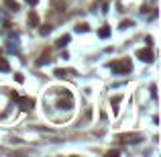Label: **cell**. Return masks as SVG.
<instances>
[{"label": "cell", "instance_id": "cell-14", "mask_svg": "<svg viewBox=\"0 0 161 157\" xmlns=\"http://www.w3.org/2000/svg\"><path fill=\"white\" fill-rule=\"evenodd\" d=\"M151 96H153V98H157V88H155V86H151Z\"/></svg>", "mask_w": 161, "mask_h": 157}, {"label": "cell", "instance_id": "cell-2", "mask_svg": "<svg viewBox=\"0 0 161 157\" xmlns=\"http://www.w3.org/2000/svg\"><path fill=\"white\" fill-rule=\"evenodd\" d=\"M16 100H19V104H20V110H25V112H29V110H33V106H35V100L31 98V96H19Z\"/></svg>", "mask_w": 161, "mask_h": 157}, {"label": "cell", "instance_id": "cell-8", "mask_svg": "<svg viewBox=\"0 0 161 157\" xmlns=\"http://www.w3.org/2000/svg\"><path fill=\"white\" fill-rule=\"evenodd\" d=\"M29 25H33V27H37V25H39V16H37L35 12L29 14Z\"/></svg>", "mask_w": 161, "mask_h": 157}, {"label": "cell", "instance_id": "cell-13", "mask_svg": "<svg viewBox=\"0 0 161 157\" xmlns=\"http://www.w3.org/2000/svg\"><path fill=\"white\" fill-rule=\"evenodd\" d=\"M49 31H51V27H43V29H41V35H47Z\"/></svg>", "mask_w": 161, "mask_h": 157}, {"label": "cell", "instance_id": "cell-10", "mask_svg": "<svg viewBox=\"0 0 161 157\" xmlns=\"http://www.w3.org/2000/svg\"><path fill=\"white\" fill-rule=\"evenodd\" d=\"M53 75H55V78H65L67 72H65V69H59V68H57V69L53 72Z\"/></svg>", "mask_w": 161, "mask_h": 157}, {"label": "cell", "instance_id": "cell-1", "mask_svg": "<svg viewBox=\"0 0 161 157\" xmlns=\"http://www.w3.org/2000/svg\"><path fill=\"white\" fill-rule=\"evenodd\" d=\"M108 68L112 69L114 74H128V72H131V61H128V59H122V61H112V63H108Z\"/></svg>", "mask_w": 161, "mask_h": 157}, {"label": "cell", "instance_id": "cell-9", "mask_svg": "<svg viewBox=\"0 0 161 157\" xmlns=\"http://www.w3.org/2000/svg\"><path fill=\"white\" fill-rule=\"evenodd\" d=\"M10 69V65H8L6 59H0V72H8Z\"/></svg>", "mask_w": 161, "mask_h": 157}, {"label": "cell", "instance_id": "cell-4", "mask_svg": "<svg viewBox=\"0 0 161 157\" xmlns=\"http://www.w3.org/2000/svg\"><path fill=\"white\" fill-rule=\"evenodd\" d=\"M121 100H122V96L118 94V96H114L112 100H110V104H112V110H114V114L118 112V106H121Z\"/></svg>", "mask_w": 161, "mask_h": 157}, {"label": "cell", "instance_id": "cell-16", "mask_svg": "<svg viewBox=\"0 0 161 157\" xmlns=\"http://www.w3.org/2000/svg\"><path fill=\"white\" fill-rule=\"evenodd\" d=\"M25 2H27V4H37L39 0H25Z\"/></svg>", "mask_w": 161, "mask_h": 157}, {"label": "cell", "instance_id": "cell-15", "mask_svg": "<svg viewBox=\"0 0 161 157\" xmlns=\"http://www.w3.org/2000/svg\"><path fill=\"white\" fill-rule=\"evenodd\" d=\"M14 78H16V82H23L25 78H23V74H14Z\"/></svg>", "mask_w": 161, "mask_h": 157}, {"label": "cell", "instance_id": "cell-7", "mask_svg": "<svg viewBox=\"0 0 161 157\" xmlns=\"http://www.w3.org/2000/svg\"><path fill=\"white\" fill-rule=\"evenodd\" d=\"M67 43H69V35H63V37H59V39L55 41V45H57V47H63Z\"/></svg>", "mask_w": 161, "mask_h": 157}, {"label": "cell", "instance_id": "cell-3", "mask_svg": "<svg viewBox=\"0 0 161 157\" xmlns=\"http://www.w3.org/2000/svg\"><path fill=\"white\" fill-rule=\"evenodd\" d=\"M137 57H139V59H141L143 63H151L155 59V55H153V51H151V49H139V51H137Z\"/></svg>", "mask_w": 161, "mask_h": 157}, {"label": "cell", "instance_id": "cell-5", "mask_svg": "<svg viewBox=\"0 0 161 157\" xmlns=\"http://www.w3.org/2000/svg\"><path fill=\"white\" fill-rule=\"evenodd\" d=\"M4 4H6L8 8H10V10H12V12H16V10H19V2H16V0H4Z\"/></svg>", "mask_w": 161, "mask_h": 157}, {"label": "cell", "instance_id": "cell-12", "mask_svg": "<svg viewBox=\"0 0 161 157\" xmlns=\"http://www.w3.org/2000/svg\"><path fill=\"white\" fill-rule=\"evenodd\" d=\"M128 27H133V21H122L121 23V29H128Z\"/></svg>", "mask_w": 161, "mask_h": 157}, {"label": "cell", "instance_id": "cell-6", "mask_svg": "<svg viewBox=\"0 0 161 157\" xmlns=\"http://www.w3.org/2000/svg\"><path fill=\"white\" fill-rule=\"evenodd\" d=\"M98 37H100V39H108V37H110V27H102L100 31H98Z\"/></svg>", "mask_w": 161, "mask_h": 157}, {"label": "cell", "instance_id": "cell-11", "mask_svg": "<svg viewBox=\"0 0 161 157\" xmlns=\"http://www.w3.org/2000/svg\"><path fill=\"white\" fill-rule=\"evenodd\" d=\"M75 31H78V33H86V31H90V29H88L86 23H82V25H78V27H75Z\"/></svg>", "mask_w": 161, "mask_h": 157}]
</instances>
